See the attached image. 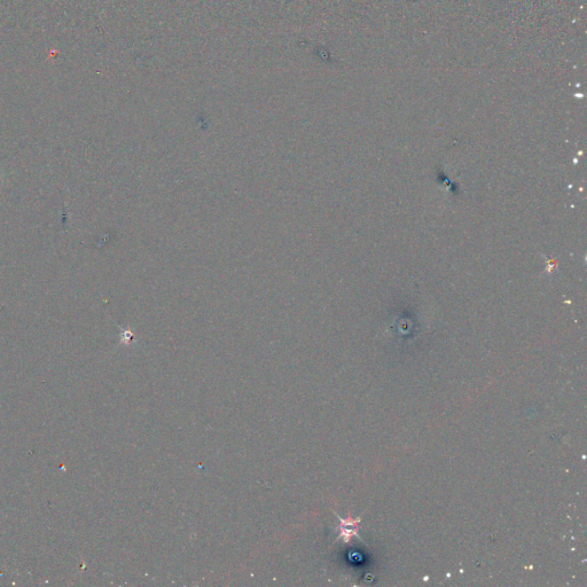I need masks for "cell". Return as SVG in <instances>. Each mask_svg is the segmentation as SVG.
Segmentation results:
<instances>
[{
	"label": "cell",
	"instance_id": "cell-1",
	"mask_svg": "<svg viewBox=\"0 0 587 587\" xmlns=\"http://www.w3.org/2000/svg\"><path fill=\"white\" fill-rule=\"evenodd\" d=\"M339 521H341V525H339V531H341V534H339V538L343 539L346 543H348L349 540L351 539V537H353V535H357L356 523L358 522V520L357 521H352L351 519L343 520V519H341V517H339Z\"/></svg>",
	"mask_w": 587,
	"mask_h": 587
}]
</instances>
